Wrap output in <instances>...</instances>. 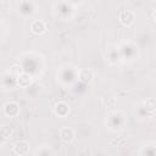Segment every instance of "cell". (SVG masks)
Masks as SVG:
<instances>
[{
    "label": "cell",
    "instance_id": "cell-1",
    "mask_svg": "<svg viewBox=\"0 0 156 156\" xmlns=\"http://www.w3.org/2000/svg\"><path fill=\"white\" fill-rule=\"evenodd\" d=\"M119 20H121V22L123 24H130L134 21V13L132 11H129V10L122 11L121 15H119Z\"/></svg>",
    "mask_w": 156,
    "mask_h": 156
},
{
    "label": "cell",
    "instance_id": "cell-2",
    "mask_svg": "<svg viewBox=\"0 0 156 156\" xmlns=\"http://www.w3.org/2000/svg\"><path fill=\"white\" fill-rule=\"evenodd\" d=\"M60 135H61V139H62L63 141H66V143L72 141L73 138H74V133H73V130L69 129V128H63V129H61Z\"/></svg>",
    "mask_w": 156,
    "mask_h": 156
},
{
    "label": "cell",
    "instance_id": "cell-3",
    "mask_svg": "<svg viewBox=\"0 0 156 156\" xmlns=\"http://www.w3.org/2000/svg\"><path fill=\"white\" fill-rule=\"evenodd\" d=\"M30 28H32V30H33L34 33H43V32L45 30V24H44V22H41V21H34V22L32 23Z\"/></svg>",
    "mask_w": 156,
    "mask_h": 156
},
{
    "label": "cell",
    "instance_id": "cell-4",
    "mask_svg": "<svg viewBox=\"0 0 156 156\" xmlns=\"http://www.w3.org/2000/svg\"><path fill=\"white\" fill-rule=\"evenodd\" d=\"M79 78L83 80V82H90L91 79H93V72L90 71V69H83V71H80V73H79Z\"/></svg>",
    "mask_w": 156,
    "mask_h": 156
},
{
    "label": "cell",
    "instance_id": "cell-5",
    "mask_svg": "<svg viewBox=\"0 0 156 156\" xmlns=\"http://www.w3.org/2000/svg\"><path fill=\"white\" fill-rule=\"evenodd\" d=\"M29 83H30V76L23 73L18 77V84L21 87H27V85H29Z\"/></svg>",
    "mask_w": 156,
    "mask_h": 156
},
{
    "label": "cell",
    "instance_id": "cell-6",
    "mask_svg": "<svg viewBox=\"0 0 156 156\" xmlns=\"http://www.w3.org/2000/svg\"><path fill=\"white\" fill-rule=\"evenodd\" d=\"M12 110H13V111H16V112H18V107H17V105H16L15 102H10V104H6V106H5V112H6V115H10V116H15V113L12 112Z\"/></svg>",
    "mask_w": 156,
    "mask_h": 156
},
{
    "label": "cell",
    "instance_id": "cell-7",
    "mask_svg": "<svg viewBox=\"0 0 156 156\" xmlns=\"http://www.w3.org/2000/svg\"><path fill=\"white\" fill-rule=\"evenodd\" d=\"M27 151V144L26 143H17L15 146V152L16 154H24Z\"/></svg>",
    "mask_w": 156,
    "mask_h": 156
}]
</instances>
